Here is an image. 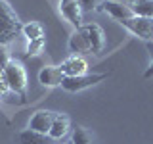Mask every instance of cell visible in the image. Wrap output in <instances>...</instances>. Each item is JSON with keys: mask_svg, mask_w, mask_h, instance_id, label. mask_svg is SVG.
<instances>
[{"mask_svg": "<svg viewBox=\"0 0 153 144\" xmlns=\"http://www.w3.org/2000/svg\"><path fill=\"white\" fill-rule=\"evenodd\" d=\"M2 73H4V81H6L8 88L27 100V71L21 62L12 58L6 64V67L2 69Z\"/></svg>", "mask_w": 153, "mask_h": 144, "instance_id": "cell-1", "label": "cell"}, {"mask_svg": "<svg viewBox=\"0 0 153 144\" xmlns=\"http://www.w3.org/2000/svg\"><path fill=\"white\" fill-rule=\"evenodd\" d=\"M109 73H84L79 77H65L61 81V88L67 90V92H80L84 88H90V86L102 83L103 79H107Z\"/></svg>", "mask_w": 153, "mask_h": 144, "instance_id": "cell-2", "label": "cell"}, {"mask_svg": "<svg viewBox=\"0 0 153 144\" xmlns=\"http://www.w3.org/2000/svg\"><path fill=\"white\" fill-rule=\"evenodd\" d=\"M121 25L130 31L134 37L143 38V40H153V19L151 17H143V16H132L128 19H123L119 21Z\"/></svg>", "mask_w": 153, "mask_h": 144, "instance_id": "cell-3", "label": "cell"}, {"mask_svg": "<svg viewBox=\"0 0 153 144\" xmlns=\"http://www.w3.org/2000/svg\"><path fill=\"white\" fill-rule=\"evenodd\" d=\"M98 12H105V14H109V16H111L113 19H117V21H123V19H128V17L136 16L130 4H126V2H119V0H105L102 6L98 8Z\"/></svg>", "mask_w": 153, "mask_h": 144, "instance_id": "cell-4", "label": "cell"}, {"mask_svg": "<svg viewBox=\"0 0 153 144\" xmlns=\"http://www.w3.org/2000/svg\"><path fill=\"white\" fill-rule=\"evenodd\" d=\"M59 12L75 29L82 27V8L79 0H59Z\"/></svg>", "mask_w": 153, "mask_h": 144, "instance_id": "cell-5", "label": "cell"}, {"mask_svg": "<svg viewBox=\"0 0 153 144\" xmlns=\"http://www.w3.org/2000/svg\"><path fill=\"white\" fill-rule=\"evenodd\" d=\"M54 112H48V110H38L31 115L27 123V129L31 131H36V133H42V134H48L52 129V121H54Z\"/></svg>", "mask_w": 153, "mask_h": 144, "instance_id": "cell-6", "label": "cell"}, {"mask_svg": "<svg viewBox=\"0 0 153 144\" xmlns=\"http://www.w3.org/2000/svg\"><path fill=\"white\" fill-rule=\"evenodd\" d=\"M65 79V73L61 71L59 65H44L38 71V83L46 88H54V86H61V81Z\"/></svg>", "mask_w": 153, "mask_h": 144, "instance_id": "cell-7", "label": "cell"}, {"mask_svg": "<svg viewBox=\"0 0 153 144\" xmlns=\"http://www.w3.org/2000/svg\"><path fill=\"white\" fill-rule=\"evenodd\" d=\"M80 29H82L84 35L88 37L90 46H92V54L103 52V48H105V33H103V29L100 27L98 23H86V25H82Z\"/></svg>", "mask_w": 153, "mask_h": 144, "instance_id": "cell-8", "label": "cell"}, {"mask_svg": "<svg viewBox=\"0 0 153 144\" xmlns=\"http://www.w3.org/2000/svg\"><path fill=\"white\" fill-rule=\"evenodd\" d=\"M59 67L65 73V77H79V75L88 73V62H86L82 56H75V54L61 62Z\"/></svg>", "mask_w": 153, "mask_h": 144, "instance_id": "cell-9", "label": "cell"}, {"mask_svg": "<svg viewBox=\"0 0 153 144\" xmlns=\"http://www.w3.org/2000/svg\"><path fill=\"white\" fill-rule=\"evenodd\" d=\"M69 50L75 56H84V54H92V46H90L88 37L84 35L82 29H75L73 35L69 37Z\"/></svg>", "mask_w": 153, "mask_h": 144, "instance_id": "cell-10", "label": "cell"}, {"mask_svg": "<svg viewBox=\"0 0 153 144\" xmlns=\"http://www.w3.org/2000/svg\"><path fill=\"white\" fill-rule=\"evenodd\" d=\"M69 129H71V119L69 115L65 113H56L54 115V121H52V129L48 133V136L52 140H63V138L69 134Z\"/></svg>", "mask_w": 153, "mask_h": 144, "instance_id": "cell-11", "label": "cell"}, {"mask_svg": "<svg viewBox=\"0 0 153 144\" xmlns=\"http://www.w3.org/2000/svg\"><path fill=\"white\" fill-rule=\"evenodd\" d=\"M56 140H52L48 134L31 131V129H23L16 134V144H52Z\"/></svg>", "mask_w": 153, "mask_h": 144, "instance_id": "cell-12", "label": "cell"}, {"mask_svg": "<svg viewBox=\"0 0 153 144\" xmlns=\"http://www.w3.org/2000/svg\"><path fill=\"white\" fill-rule=\"evenodd\" d=\"M19 31H21V23L0 17V46L10 44V42L16 38V35Z\"/></svg>", "mask_w": 153, "mask_h": 144, "instance_id": "cell-13", "label": "cell"}, {"mask_svg": "<svg viewBox=\"0 0 153 144\" xmlns=\"http://www.w3.org/2000/svg\"><path fill=\"white\" fill-rule=\"evenodd\" d=\"M21 33L27 37V40H36V38L44 37V29L38 21H29L25 25H21Z\"/></svg>", "mask_w": 153, "mask_h": 144, "instance_id": "cell-14", "label": "cell"}, {"mask_svg": "<svg viewBox=\"0 0 153 144\" xmlns=\"http://www.w3.org/2000/svg\"><path fill=\"white\" fill-rule=\"evenodd\" d=\"M71 144H94L92 134L84 127H75L71 133Z\"/></svg>", "mask_w": 153, "mask_h": 144, "instance_id": "cell-15", "label": "cell"}, {"mask_svg": "<svg viewBox=\"0 0 153 144\" xmlns=\"http://www.w3.org/2000/svg\"><path fill=\"white\" fill-rule=\"evenodd\" d=\"M136 16H143V17H151L153 19V0H142V2L132 6Z\"/></svg>", "mask_w": 153, "mask_h": 144, "instance_id": "cell-16", "label": "cell"}, {"mask_svg": "<svg viewBox=\"0 0 153 144\" xmlns=\"http://www.w3.org/2000/svg\"><path fill=\"white\" fill-rule=\"evenodd\" d=\"M44 46H46V38L44 37L36 38V40H29V44H27V56L29 58H31V56H40L42 50H44Z\"/></svg>", "mask_w": 153, "mask_h": 144, "instance_id": "cell-17", "label": "cell"}, {"mask_svg": "<svg viewBox=\"0 0 153 144\" xmlns=\"http://www.w3.org/2000/svg\"><path fill=\"white\" fill-rule=\"evenodd\" d=\"M0 17H4V19H10V21H17V23H19V19H17V14L13 12V8L10 6V4L6 2V0H0Z\"/></svg>", "mask_w": 153, "mask_h": 144, "instance_id": "cell-18", "label": "cell"}, {"mask_svg": "<svg viewBox=\"0 0 153 144\" xmlns=\"http://www.w3.org/2000/svg\"><path fill=\"white\" fill-rule=\"evenodd\" d=\"M79 2H80L82 12H92V10H98L105 0H79Z\"/></svg>", "mask_w": 153, "mask_h": 144, "instance_id": "cell-19", "label": "cell"}, {"mask_svg": "<svg viewBox=\"0 0 153 144\" xmlns=\"http://www.w3.org/2000/svg\"><path fill=\"white\" fill-rule=\"evenodd\" d=\"M10 60H12V58H10L8 50H6V46H0V69H4Z\"/></svg>", "mask_w": 153, "mask_h": 144, "instance_id": "cell-20", "label": "cell"}, {"mask_svg": "<svg viewBox=\"0 0 153 144\" xmlns=\"http://www.w3.org/2000/svg\"><path fill=\"white\" fill-rule=\"evenodd\" d=\"M8 85H6V81H4V73H2V69H0V100H2V96L8 92Z\"/></svg>", "mask_w": 153, "mask_h": 144, "instance_id": "cell-21", "label": "cell"}, {"mask_svg": "<svg viewBox=\"0 0 153 144\" xmlns=\"http://www.w3.org/2000/svg\"><path fill=\"white\" fill-rule=\"evenodd\" d=\"M143 77H146V79H151V77H153V60H151L149 67L146 69V73H143Z\"/></svg>", "mask_w": 153, "mask_h": 144, "instance_id": "cell-22", "label": "cell"}, {"mask_svg": "<svg viewBox=\"0 0 153 144\" xmlns=\"http://www.w3.org/2000/svg\"><path fill=\"white\" fill-rule=\"evenodd\" d=\"M146 48H147V52H149V56H151V60H153V40H147L146 42Z\"/></svg>", "mask_w": 153, "mask_h": 144, "instance_id": "cell-23", "label": "cell"}, {"mask_svg": "<svg viewBox=\"0 0 153 144\" xmlns=\"http://www.w3.org/2000/svg\"><path fill=\"white\" fill-rule=\"evenodd\" d=\"M138 2H142V0H126V4H130V6H134V4H138Z\"/></svg>", "mask_w": 153, "mask_h": 144, "instance_id": "cell-24", "label": "cell"}, {"mask_svg": "<svg viewBox=\"0 0 153 144\" xmlns=\"http://www.w3.org/2000/svg\"><path fill=\"white\" fill-rule=\"evenodd\" d=\"M52 144H71V140L69 142H52Z\"/></svg>", "mask_w": 153, "mask_h": 144, "instance_id": "cell-25", "label": "cell"}]
</instances>
